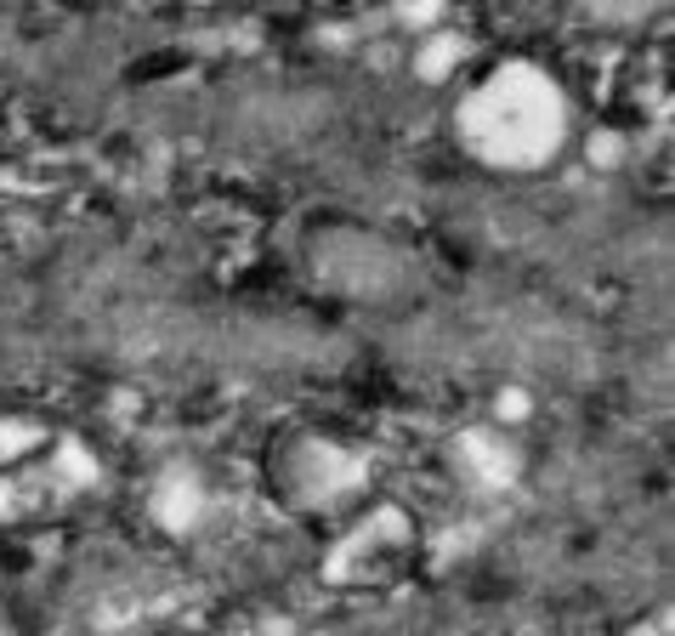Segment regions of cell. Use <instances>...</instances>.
Segmentation results:
<instances>
[{
	"label": "cell",
	"mask_w": 675,
	"mask_h": 636,
	"mask_svg": "<svg viewBox=\"0 0 675 636\" xmlns=\"http://www.w3.org/2000/svg\"><path fill=\"white\" fill-rule=\"evenodd\" d=\"M630 636H664V620H653V625H641V631H630Z\"/></svg>",
	"instance_id": "cell-3"
},
{
	"label": "cell",
	"mask_w": 675,
	"mask_h": 636,
	"mask_svg": "<svg viewBox=\"0 0 675 636\" xmlns=\"http://www.w3.org/2000/svg\"><path fill=\"white\" fill-rule=\"evenodd\" d=\"M562 91L528 63H505L460 103V137L483 165L522 171V165L551 159V148L562 143Z\"/></svg>",
	"instance_id": "cell-1"
},
{
	"label": "cell",
	"mask_w": 675,
	"mask_h": 636,
	"mask_svg": "<svg viewBox=\"0 0 675 636\" xmlns=\"http://www.w3.org/2000/svg\"><path fill=\"white\" fill-rule=\"evenodd\" d=\"M80 483H86V460H75L69 444H52L46 432L0 421V517L46 512Z\"/></svg>",
	"instance_id": "cell-2"
}]
</instances>
